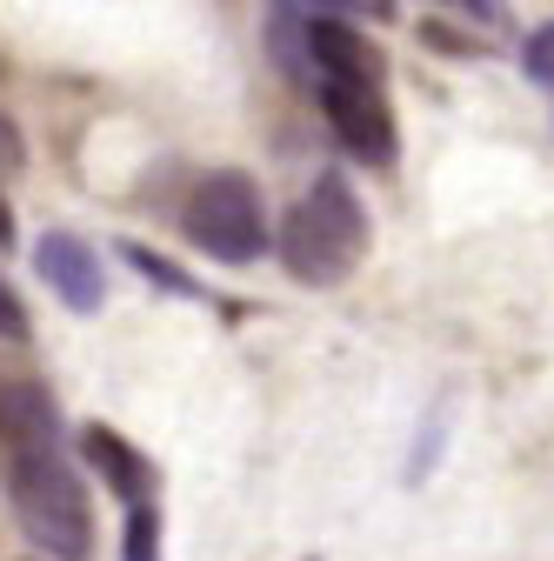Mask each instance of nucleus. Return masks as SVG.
Wrapping results in <instances>:
<instances>
[{"label": "nucleus", "instance_id": "nucleus-14", "mask_svg": "<svg viewBox=\"0 0 554 561\" xmlns=\"http://www.w3.org/2000/svg\"><path fill=\"white\" fill-rule=\"evenodd\" d=\"M308 561H314V554H308Z\"/></svg>", "mask_w": 554, "mask_h": 561}, {"label": "nucleus", "instance_id": "nucleus-13", "mask_svg": "<svg viewBox=\"0 0 554 561\" xmlns=\"http://www.w3.org/2000/svg\"><path fill=\"white\" fill-rule=\"evenodd\" d=\"M0 248H14V215H8V201H0Z\"/></svg>", "mask_w": 554, "mask_h": 561}, {"label": "nucleus", "instance_id": "nucleus-8", "mask_svg": "<svg viewBox=\"0 0 554 561\" xmlns=\"http://www.w3.org/2000/svg\"><path fill=\"white\" fill-rule=\"evenodd\" d=\"M120 561H161V508H127V528H120Z\"/></svg>", "mask_w": 554, "mask_h": 561}, {"label": "nucleus", "instance_id": "nucleus-10", "mask_svg": "<svg viewBox=\"0 0 554 561\" xmlns=\"http://www.w3.org/2000/svg\"><path fill=\"white\" fill-rule=\"evenodd\" d=\"M34 334V321H27V308H21V295L0 280V341H27Z\"/></svg>", "mask_w": 554, "mask_h": 561}, {"label": "nucleus", "instance_id": "nucleus-4", "mask_svg": "<svg viewBox=\"0 0 554 561\" xmlns=\"http://www.w3.org/2000/svg\"><path fill=\"white\" fill-rule=\"evenodd\" d=\"M314 101H321L334 140H341L355 161L394 168V154H401V127H394V107H388L381 81H314Z\"/></svg>", "mask_w": 554, "mask_h": 561}, {"label": "nucleus", "instance_id": "nucleus-2", "mask_svg": "<svg viewBox=\"0 0 554 561\" xmlns=\"http://www.w3.org/2000/svg\"><path fill=\"white\" fill-rule=\"evenodd\" d=\"M274 254H281V267L301 280V288H341V280L355 274V261L368 254V207H361V194L341 174H321L281 215Z\"/></svg>", "mask_w": 554, "mask_h": 561}, {"label": "nucleus", "instance_id": "nucleus-7", "mask_svg": "<svg viewBox=\"0 0 554 561\" xmlns=\"http://www.w3.org/2000/svg\"><path fill=\"white\" fill-rule=\"evenodd\" d=\"M120 261H127L134 274H141V280H154V288L181 295V301H207V288H200L194 274H181L174 261H161V254H154V248H141V241H120Z\"/></svg>", "mask_w": 554, "mask_h": 561}, {"label": "nucleus", "instance_id": "nucleus-6", "mask_svg": "<svg viewBox=\"0 0 554 561\" xmlns=\"http://www.w3.org/2000/svg\"><path fill=\"white\" fill-rule=\"evenodd\" d=\"M81 461L114 488V495L127 502V508H148L154 502V488H161V474H154V461L134 448L127 435H114V428H88L81 435Z\"/></svg>", "mask_w": 554, "mask_h": 561}, {"label": "nucleus", "instance_id": "nucleus-5", "mask_svg": "<svg viewBox=\"0 0 554 561\" xmlns=\"http://www.w3.org/2000/svg\"><path fill=\"white\" fill-rule=\"evenodd\" d=\"M34 267H41V280L54 288V301H67L74 314H94L101 308V295H107V274H101V254L81 241V234H41L34 241Z\"/></svg>", "mask_w": 554, "mask_h": 561}, {"label": "nucleus", "instance_id": "nucleus-11", "mask_svg": "<svg viewBox=\"0 0 554 561\" xmlns=\"http://www.w3.org/2000/svg\"><path fill=\"white\" fill-rule=\"evenodd\" d=\"M0 168H21V134H14V121H0Z\"/></svg>", "mask_w": 554, "mask_h": 561}, {"label": "nucleus", "instance_id": "nucleus-1", "mask_svg": "<svg viewBox=\"0 0 554 561\" xmlns=\"http://www.w3.org/2000/svg\"><path fill=\"white\" fill-rule=\"evenodd\" d=\"M0 481L21 535L47 561H94V502L67 461L60 408L41 381H0Z\"/></svg>", "mask_w": 554, "mask_h": 561}, {"label": "nucleus", "instance_id": "nucleus-9", "mask_svg": "<svg viewBox=\"0 0 554 561\" xmlns=\"http://www.w3.org/2000/svg\"><path fill=\"white\" fill-rule=\"evenodd\" d=\"M521 67H528V81L554 88V21H541V27L528 34V47H521Z\"/></svg>", "mask_w": 554, "mask_h": 561}, {"label": "nucleus", "instance_id": "nucleus-3", "mask_svg": "<svg viewBox=\"0 0 554 561\" xmlns=\"http://www.w3.org/2000/svg\"><path fill=\"white\" fill-rule=\"evenodd\" d=\"M181 228H187V241L207 261H228V267L261 261L267 254V207H261L254 174H241V168L200 174L194 194H187V207H181Z\"/></svg>", "mask_w": 554, "mask_h": 561}, {"label": "nucleus", "instance_id": "nucleus-12", "mask_svg": "<svg viewBox=\"0 0 554 561\" xmlns=\"http://www.w3.org/2000/svg\"><path fill=\"white\" fill-rule=\"evenodd\" d=\"M454 8H468L474 21H501V0H454Z\"/></svg>", "mask_w": 554, "mask_h": 561}]
</instances>
